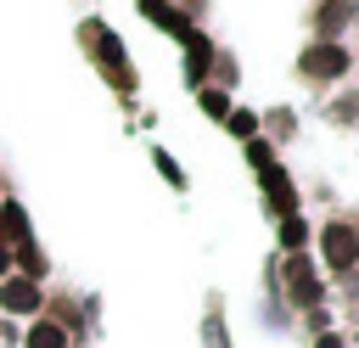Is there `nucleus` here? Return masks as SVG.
Here are the masks:
<instances>
[{
	"instance_id": "7",
	"label": "nucleus",
	"mask_w": 359,
	"mask_h": 348,
	"mask_svg": "<svg viewBox=\"0 0 359 348\" xmlns=\"http://www.w3.org/2000/svg\"><path fill=\"white\" fill-rule=\"evenodd\" d=\"M62 342H67V337H62L56 320H39V326L28 331V348H62Z\"/></svg>"
},
{
	"instance_id": "14",
	"label": "nucleus",
	"mask_w": 359,
	"mask_h": 348,
	"mask_svg": "<svg viewBox=\"0 0 359 348\" xmlns=\"http://www.w3.org/2000/svg\"><path fill=\"white\" fill-rule=\"evenodd\" d=\"M314 348H342V337H320V342H314Z\"/></svg>"
},
{
	"instance_id": "4",
	"label": "nucleus",
	"mask_w": 359,
	"mask_h": 348,
	"mask_svg": "<svg viewBox=\"0 0 359 348\" xmlns=\"http://www.w3.org/2000/svg\"><path fill=\"white\" fill-rule=\"evenodd\" d=\"M34 303H39V286H34L28 275H17V281H6V286H0V309H11V314H28Z\"/></svg>"
},
{
	"instance_id": "11",
	"label": "nucleus",
	"mask_w": 359,
	"mask_h": 348,
	"mask_svg": "<svg viewBox=\"0 0 359 348\" xmlns=\"http://www.w3.org/2000/svg\"><path fill=\"white\" fill-rule=\"evenodd\" d=\"M303 236H309L303 219H286V225H280V241H286V247H303Z\"/></svg>"
},
{
	"instance_id": "8",
	"label": "nucleus",
	"mask_w": 359,
	"mask_h": 348,
	"mask_svg": "<svg viewBox=\"0 0 359 348\" xmlns=\"http://www.w3.org/2000/svg\"><path fill=\"white\" fill-rule=\"evenodd\" d=\"M95 51H101V62H107V67L123 79V56H118V39H112L107 28H95Z\"/></svg>"
},
{
	"instance_id": "2",
	"label": "nucleus",
	"mask_w": 359,
	"mask_h": 348,
	"mask_svg": "<svg viewBox=\"0 0 359 348\" xmlns=\"http://www.w3.org/2000/svg\"><path fill=\"white\" fill-rule=\"evenodd\" d=\"M286 292H292V303H314V297H320L314 264H309L303 253H292V258H286Z\"/></svg>"
},
{
	"instance_id": "12",
	"label": "nucleus",
	"mask_w": 359,
	"mask_h": 348,
	"mask_svg": "<svg viewBox=\"0 0 359 348\" xmlns=\"http://www.w3.org/2000/svg\"><path fill=\"white\" fill-rule=\"evenodd\" d=\"M224 123H230V129H236V135H241V140H252V112H230V118H224Z\"/></svg>"
},
{
	"instance_id": "3",
	"label": "nucleus",
	"mask_w": 359,
	"mask_h": 348,
	"mask_svg": "<svg viewBox=\"0 0 359 348\" xmlns=\"http://www.w3.org/2000/svg\"><path fill=\"white\" fill-rule=\"evenodd\" d=\"M303 73L309 79H337V73H348V51L342 45H314L303 56Z\"/></svg>"
},
{
	"instance_id": "10",
	"label": "nucleus",
	"mask_w": 359,
	"mask_h": 348,
	"mask_svg": "<svg viewBox=\"0 0 359 348\" xmlns=\"http://www.w3.org/2000/svg\"><path fill=\"white\" fill-rule=\"evenodd\" d=\"M202 107H208V112H213V118H230V101H224V95H219V90H202Z\"/></svg>"
},
{
	"instance_id": "6",
	"label": "nucleus",
	"mask_w": 359,
	"mask_h": 348,
	"mask_svg": "<svg viewBox=\"0 0 359 348\" xmlns=\"http://www.w3.org/2000/svg\"><path fill=\"white\" fill-rule=\"evenodd\" d=\"M6 236H11L17 247H28V219H22V208H11V202L0 208V241H6Z\"/></svg>"
},
{
	"instance_id": "1",
	"label": "nucleus",
	"mask_w": 359,
	"mask_h": 348,
	"mask_svg": "<svg viewBox=\"0 0 359 348\" xmlns=\"http://www.w3.org/2000/svg\"><path fill=\"white\" fill-rule=\"evenodd\" d=\"M325 258H331V269H348L353 258H359V230L353 225H325Z\"/></svg>"
},
{
	"instance_id": "9",
	"label": "nucleus",
	"mask_w": 359,
	"mask_h": 348,
	"mask_svg": "<svg viewBox=\"0 0 359 348\" xmlns=\"http://www.w3.org/2000/svg\"><path fill=\"white\" fill-rule=\"evenodd\" d=\"M247 157L258 163V174H264V168H275V152H269L264 140H247Z\"/></svg>"
},
{
	"instance_id": "5",
	"label": "nucleus",
	"mask_w": 359,
	"mask_h": 348,
	"mask_svg": "<svg viewBox=\"0 0 359 348\" xmlns=\"http://www.w3.org/2000/svg\"><path fill=\"white\" fill-rule=\"evenodd\" d=\"M264 191L275 196V213H292V185H286L280 163H275V168H264Z\"/></svg>"
},
{
	"instance_id": "13",
	"label": "nucleus",
	"mask_w": 359,
	"mask_h": 348,
	"mask_svg": "<svg viewBox=\"0 0 359 348\" xmlns=\"http://www.w3.org/2000/svg\"><path fill=\"white\" fill-rule=\"evenodd\" d=\"M11 269V241H0V275Z\"/></svg>"
}]
</instances>
